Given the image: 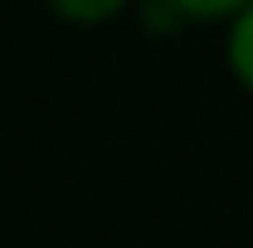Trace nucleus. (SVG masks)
Segmentation results:
<instances>
[{"label":"nucleus","mask_w":253,"mask_h":248,"mask_svg":"<svg viewBox=\"0 0 253 248\" xmlns=\"http://www.w3.org/2000/svg\"><path fill=\"white\" fill-rule=\"evenodd\" d=\"M224 59H229V73L239 78V88L253 93V5L244 10V15H234V20H229Z\"/></svg>","instance_id":"1"},{"label":"nucleus","mask_w":253,"mask_h":248,"mask_svg":"<svg viewBox=\"0 0 253 248\" xmlns=\"http://www.w3.org/2000/svg\"><path fill=\"white\" fill-rule=\"evenodd\" d=\"M49 10L68 25H107L126 10V0H49Z\"/></svg>","instance_id":"2"},{"label":"nucleus","mask_w":253,"mask_h":248,"mask_svg":"<svg viewBox=\"0 0 253 248\" xmlns=\"http://www.w3.org/2000/svg\"><path fill=\"white\" fill-rule=\"evenodd\" d=\"M175 15H185V20H234V15H244L253 0H166Z\"/></svg>","instance_id":"3"}]
</instances>
